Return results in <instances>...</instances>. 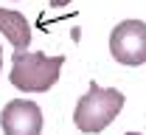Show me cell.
Wrapping results in <instances>:
<instances>
[{
    "instance_id": "6da1fadb",
    "label": "cell",
    "mask_w": 146,
    "mask_h": 135,
    "mask_svg": "<svg viewBox=\"0 0 146 135\" xmlns=\"http://www.w3.org/2000/svg\"><path fill=\"white\" fill-rule=\"evenodd\" d=\"M62 65H65V57H45V54H36V51H14L9 79L20 90L45 93L59 82Z\"/></svg>"
},
{
    "instance_id": "7a4b0ae2",
    "label": "cell",
    "mask_w": 146,
    "mask_h": 135,
    "mask_svg": "<svg viewBox=\"0 0 146 135\" xmlns=\"http://www.w3.org/2000/svg\"><path fill=\"white\" fill-rule=\"evenodd\" d=\"M124 107V93L112 90V87H98L90 82V90L79 98L76 110H73V121L82 132H101L115 121V116Z\"/></svg>"
},
{
    "instance_id": "3957f363",
    "label": "cell",
    "mask_w": 146,
    "mask_h": 135,
    "mask_svg": "<svg viewBox=\"0 0 146 135\" xmlns=\"http://www.w3.org/2000/svg\"><path fill=\"white\" fill-rule=\"evenodd\" d=\"M110 54L121 65H143L146 62V23L141 20H124L110 34Z\"/></svg>"
},
{
    "instance_id": "277c9868",
    "label": "cell",
    "mask_w": 146,
    "mask_h": 135,
    "mask_svg": "<svg viewBox=\"0 0 146 135\" xmlns=\"http://www.w3.org/2000/svg\"><path fill=\"white\" fill-rule=\"evenodd\" d=\"M3 135H42V110L34 101H9L0 113Z\"/></svg>"
},
{
    "instance_id": "5b68a950",
    "label": "cell",
    "mask_w": 146,
    "mask_h": 135,
    "mask_svg": "<svg viewBox=\"0 0 146 135\" xmlns=\"http://www.w3.org/2000/svg\"><path fill=\"white\" fill-rule=\"evenodd\" d=\"M0 31L14 45V51H25V48L31 45V25L25 23V17H23L20 11L0 9Z\"/></svg>"
},
{
    "instance_id": "8992f818",
    "label": "cell",
    "mask_w": 146,
    "mask_h": 135,
    "mask_svg": "<svg viewBox=\"0 0 146 135\" xmlns=\"http://www.w3.org/2000/svg\"><path fill=\"white\" fill-rule=\"evenodd\" d=\"M48 3H51V6H68L70 0H48Z\"/></svg>"
},
{
    "instance_id": "52a82bcc",
    "label": "cell",
    "mask_w": 146,
    "mask_h": 135,
    "mask_svg": "<svg viewBox=\"0 0 146 135\" xmlns=\"http://www.w3.org/2000/svg\"><path fill=\"white\" fill-rule=\"evenodd\" d=\"M0 68H3V51H0Z\"/></svg>"
},
{
    "instance_id": "ba28073f",
    "label": "cell",
    "mask_w": 146,
    "mask_h": 135,
    "mask_svg": "<svg viewBox=\"0 0 146 135\" xmlns=\"http://www.w3.org/2000/svg\"><path fill=\"white\" fill-rule=\"evenodd\" d=\"M127 135H138V132H127Z\"/></svg>"
}]
</instances>
